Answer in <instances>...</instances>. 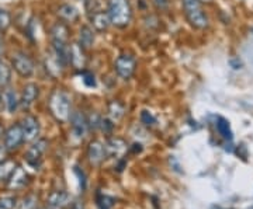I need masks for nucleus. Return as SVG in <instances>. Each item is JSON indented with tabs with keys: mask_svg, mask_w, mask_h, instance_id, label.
Masks as SVG:
<instances>
[{
	"mask_svg": "<svg viewBox=\"0 0 253 209\" xmlns=\"http://www.w3.org/2000/svg\"><path fill=\"white\" fill-rule=\"evenodd\" d=\"M183 11L190 24L194 28L204 30L208 27V16L203 9V4L200 0H181Z\"/></svg>",
	"mask_w": 253,
	"mask_h": 209,
	"instance_id": "nucleus-1",
	"label": "nucleus"
},
{
	"mask_svg": "<svg viewBox=\"0 0 253 209\" xmlns=\"http://www.w3.org/2000/svg\"><path fill=\"white\" fill-rule=\"evenodd\" d=\"M107 14L111 24L116 27H126L132 16L131 4L128 0H110Z\"/></svg>",
	"mask_w": 253,
	"mask_h": 209,
	"instance_id": "nucleus-2",
	"label": "nucleus"
},
{
	"mask_svg": "<svg viewBox=\"0 0 253 209\" xmlns=\"http://www.w3.org/2000/svg\"><path fill=\"white\" fill-rule=\"evenodd\" d=\"M49 109L55 118L65 122L71 118V99L62 90H55L49 99Z\"/></svg>",
	"mask_w": 253,
	"mask_h": 209,
	"instance_id": "nucleus-3",
	"label": "nucleus"
},
{
	"mask_svg": "<svg viewBox=\"0 0 253 209\" xmlns=\"http://www.w3.org/2000/svg\"><path fill=\"white\" fill-rule=\"evenodd\" d=\"M136 61L132 55L123 54L118 56L114 64V69L121 79H129L135 73Z\"/></svg>",
	"mask_w": 253,
	"mask_h": 209,
	"instance_id": "nucleus-4",
	"label": "nucleus"
},
{
	"mask_svg": "<svg viewBox=\"0 0 253 209\" xmlns=\"http://www.w3.org/2000/svg\"><path fill=\"white\" fill-rule=\"evenodd\" d=\"M11 64H13L14 70H16L20 76H23V77H30V76H33V73H34V62H33V59H31L27 54H24V52H17V54L14 55L13 59H11Z\"/></svg>",
	"mask_w": 253,
	"mask_h": 209,
	"instance_id": "nucleus-5",
	"label": "nucleus"
},
{
	"mask_svg": "<svg viewBox=\"0 0 253 209\" xmlns=\"http://www.w3.org/2000/svg\"><path fill=\"white\" fill-rule=\"evenodd\" d=\"M24 140V134H23V128L20 124H14L4 132V147L7 150L17 149L18 146L23 143Z\"/></svg>",
	"mask_w": 253,
	"mask_h": 209,
	"instance_id": "nucleus-6",
	"label": "nucleus"
},
{
	"mask_svg": "<svg viewBox=\"0 0 253 209\" xmlns=\"http://www.w3.org/2000/svg\"><path fill=\"white\" fill-rule=\"evenodd\" d=\"M46 149H48V142L45 139H40V140H37L36 143H33V146H30V149L27 150V155H26L28 163L31 166H38L44 153L46 152Z\"/></svg>",
	"mask_w": 253,
	"mask_h": 209,
	"instance_id": "nucleus-7",
	"label": "nucleus"
},
{
	"mask_svg": "<svg viewBox=\"0 0 253 209\" xmlns=\"http://www.w3.org/2000/svg\"><path fill=\"white\" fill-rule=\"evenodd\" d=\"M21 128H23V134H24V140L26 142H33L37 139L38 134H40V122L36 117L33 115H27L21 121Z\"/></svg>",
	"mask_w": 253,
	"mask_h": 209,
	"instance_id": "nucleus-8",
	"label": "nucleus"
},
{
	"mask_svg": "<svg viewBox=\"0 0 253 209\" xmlns=\"http://www.w3.org/2000/svg\"><path fill=\"white\" fill-rule=\"evenodd\" d=\"M87 157H89V162L91 164L99 166L107 157L104 145L100 140H93V142H90L89 149H87Z\"/></svg>",
	"mask_w": 253,
	"mask_h": 209,
	"instance_id": "nucleus-9",
	"label": "nucleus"
},
{
	"mask_svg": "<svg viewBox=\"0 0 253 209\" xmlns=\"http://www.w3.org/2000/svg\"><path fill=\"white\" fill-rule=\"evenodd\" d=\"M106 155L107 157H123L124 153L126 152V143L123 140V139H120V138H111L107 140V143H106Z\"/></svg>",
	"mask_w": 253,
	"mask_h": 209,
	"instance_id": "nucleus-10",
	"label": "nucleus"
},
{
	"mask_svg": "<svg viewBox=\"0 0 253 209\" xmlns=\"http://www.w3.org/2000/svg\"><path fill=\"white\" fill-rule=\"evenodd\" d=\"M71 202L69 195L65 191H54L49 194L46 200V208L48 209H65Z\"/></svg>",
	"mask_w": 253,
	"mask_h": 209,
	"instance_id": "nucleus-11",
	"label": "nucleus"
},
{
	"mask_svg": "<svg viewBox=\"0 0 253 209\" xmlns=\"http://www.w3.org/2000/svg\"><path fill=\"white\" fill-rule=\"evenodd\" d=\"M38 94H40V89H38V86H37L36 83H28V84L24 86V89H23L20 104L24 108H30L34 104V101L38 99Z\"/></svg>",
	"mask_w": 253,
	"mask_h": 209,
	"instance_id": "nucleus-12",
	"label": "nucleus"
},
{
	"mask_svg": "<svg viewBox=\"0 0 253 209\" xmlns=\"http://www.w3.org/2000/svg\"><path fill=\"white\" fill-rule=\"evenodd\" d=\"M71 122H72V128H73V132H75V135L78 138H83L86 135V132H87V127H89V124H87V119L84 118V115L79 112V111H75L71 114Z\"/></svg>",
	"mask_w": 253,
	"mask_h": 209,
	"instance_id": "nucleus-13",
	"label": "nucleus"
},
{
	"mask_svg": "<svg viewBox=\"0 0 253 209\" xmlns=\"http://www.w3.org/2000/svg\"><path fill=\"white\" fill-rule=\"evenodd\" d=\"M9 188L11 190H20L23 187H26L28 184V174L24 172L23 167L17 166L14 173L11 174V177L9 178Z\"/></svg>",
	"mask_w": 253,
	"mask_h": 209,
	"instance_id": "nucleus-14",
	"label": "nucleus"
},
{
	"mask_svg": "<svg viewBox=\"0 0 253 209\" xmlns=\"http://www.w3.org/2000/svg\"><path fill=\"white\" fill-rule=\"evenodd\" d=\"M84 48L75 42L71 45V64L76 68V69H82L84 68V64H86V56H84Z\"/></svg>",
	"mask_w": 253,
	"mask_h": 209,
	"instance_id": "nucleus-15",
	"label": "nucleus"
},
{
	"mask_svg": "<svg viewBox=\"0 0 253 209\" xmlns=\"http://www.w3.org/2000/svg\"><path fill=\"white\" fill-rule=\"evenodd\" d=\"M51 38H52V42L68 44V38H69L68 27L63 23H56L54 27L51 28Z\"/></svg>",
	"mask_w": 253,
	"mask_h": 209,
	"instance_id": "nucleus-16",
	"label": "nucleus"
},
{
	"mask_svg": "<svg viewBox=\"0 0 253 209\" xmlns=\"http://www.w3.org/2000/svg\"><path fill=\"white\" fill-rule=\"evenodd\" d=\"M91 24H93V27L96 28L97 31L107 30L110 24H111L110 23L109 14L104 13V11H94L93 16H91Z\"/></svg>",
	"mask_w": 253,
	"mask_h": 209,
	"instance_id": "nucleus-17",
	"label": "nucleus"
},
{
	"mask_svg": "<svg viewBox=\"0 0 253 209\" xmlns=\"http://www.w3.org/2000/svg\"><path fill=\"white\" fill-rule=\"evenodd\" d=\"M17 164L13 160H3L0 162V182L9 181V178L11 177V174L14 173Z\"/></svg>",
	"mask_w": 253,
	"mask_h": 209,
	"instance_id": "nucleus-18",
	"label": "nucleus"
},
{
	"mask_svg": "<svg viewBox=\"0 0 253 209\" xmlns=\"http://www.w3.org/2000/svg\"><path fill=\"white\" fill-rule=\"evenodd\" d=\"M58 16L65 20V21H75L78 18V10L72 4H62L58 9Z\"/></svg>",
	"mask_w": 253,
	"mask_h": 209,
	"instance_id": "nucleus-19",
	"label": "nucleus"
},
{
	"mask_svg": "<svg viewBox=\"0 0 253 209\" xmlns=\"http://www.w3.org/2000/svg\"><path fill=\"white\" fill-rule=\"evenodd\" d=\"M93 42H94V34H93L91 28L83 26L81 28V34H79V44L86 49V48H90Z\"/></svg>",
	"mask_w": 253,
	"mask_h": 209,
	"instance_id": "nucleus-20",
	"label": "nucleus"
},
{
	"mask_svg": "<svg viewBox=\"0 0 253 209\" xmlns=\"http://www.w3.org/2000/svg\"><path fill=\"white\" fill-rule=\"evenodd\" d=\"M4 103H6V108H7V111H9V112H14V111L17 109L18 104H20L16 91L11 90V89L6 90V93H4Z\"/></svg>",
	"mask_w": 253,
	"mask_h": 209,
	"instance_id": "nucleus-21",
	"label": "nucleus"
},
{
	"mask_svg": "<svg viewBox=\"0 0 253 209\" xmlns=\"http://www.w3.org/2000/svg\"><path fill=\"white\" fill-rule=\"evenodd\" d=\"M124 105L118 101H111L109 104V115L113 121H118L124 115Z\"/></svg>",
	"mask_w": 253,
	"mask_h": 209,
	"instance_id": "nucleus-22",
	"label": "nucleus"
},
{
	"mask_svg": "<svg viewBox=\"0 0 253 209\" xmlns=\"http://www.w3.org/2000/svg\"><path fill=\"white\" fill-rule=\"evenodd\" d=\"M217 131L222 138H225L228 140L232 139V131H231V127H229V122L225 118H218Z\"/></svg>",
	"mask_w": 253,
	"mask_h": 209,
	"instance_id": "nucleus-23",
	"label": "nucleus"
},
{
	"mask_svg": "<svg viewBox=\"0 0 253 209\" xmlns=\"http://www.w3.org/2000/svg\"><path fill=\"white\" fill-rule=\"evenodd\" d=\"M11 80V69L6 64L0 62V87L7 86Z\"/></svg>",
	"mask_w": 253,
	"mask_h": 209,
	"instance_id": "nucleus-24",
	"label": "nucleus"
},
{
	"mask_svg": "<svg viewBox=\"0 0 253 209\" xmlns=\"http://www.w3.org/2000/svg\"><path fill=\"white\" fill-rule=\"evenodd\" d=\"M37 205H38V197L37 195H27L20 202L18 209H37Z\"/></svg>",
	"mask_w": 253,
	"mask_h": 209,
	"instance_id": "nucleus-25",
	"label": "nucleus"
},
{
	"mask_svg": "<svg viewBox=\"0 0 253 209\" xmlns=\"http://www.w3.org/2000/svg\"><path fill=\"white\" fill-rule=\"evenodd\" d=\"M97 205L100 209H111L114 207V200L109 197V195H104V194H97Z\"/></svg>",
	"mask_w": 253,
	"mask_h": 209,
	"instance_id": "nucleus-26",
	"label": "nucleus"
},
{
	"mask_svg": "<svg viewBox=\"0 0 253 209\" xmlns=\"http://www.w3.org/2000/svg\"><path fill=\"white\" fill-rule=\"evenodd\" d=\"M11 24V16L7 10L0 9V30H6Z\"/></svg>",
	"mask_w": 253,
	"mask_h": 209,
	"instance_id": "nucleus-27",
	"label": "nucleus"
},
{
	"mask_svg": "<svg viewBox=\"0 0 253 209\" xmlns=\"http://www.w3.org/2000/svg\"><path fill=\"white\" fill-rule=\"evenodd\" d=\"M16 207L14 197H1L0 198V209H13Z\"/></svg>",
	"mask_w": 253,
	"mask_h": 209,
	"instance_id": "nucleus-28",
	"label": "nucleus"
},
{
	"mask_svg": "<svg viewBox=\"0 0 253 209\" xmlns=\"http://www.w3.org/2000/svg\"><path fill=\"white\" fill-rule=\"evenodd\" d=\"M141 121H142V124L146 125V127H152V125L156 124V118H155L149 111H142L141 112Z\"/></svg>",
	"mask_w": 253,
	"mask_h": 209,
	"instance_id": "nucleus-29",
	"label": "nucleus"
},
{
	"mask_svg": "<svg viewBox=\"0 0 253 209\" xmlns=\"http://www.w3.org/2000/svg\"><path fill=\"white\" fill-rule=\"evenodd\" d=\"M154 3L159 10H166L169 7V0H154Z\"/></svg>",
	"mask_w": 253,
	"mask_h": 209,
	"instance_id": "nucleus-30",
	"label": "nucleus"
},
{
	"mask_svg": "<svg viewBox=\"0 0 253 209\" xmlns=\"http://www.w3.org/2000/svg\"><path fill=\"white\" fill-rule=\"evenodd\" d=\"M83 82L86 83L87 86H96V82H94V76H91V74H86V77L83 79Z\"/></svg>",
	"mask_w": 253,
	"mask_h": 209,
	"instance_id": "nucleus-31",
	"label": "nucleus"
},
{
	"mask_svg": "<svg viewBox=\"0 0 253 209\" xmlns=\"http://www.w3.org/2000/svg\"><path fill=\"white\" fill-rule=\"evenodd\" d=\"M75 173L79 175V178H81V185L84 188V185H86V180H84V174L81 173V170H79V167H75Z\"/></svg>",
	"mask_w": 253,
	"mask_h": 209,
	"instance_id": "nucleus-32",
	"label": "nucleus"
},
{
	"mask_svg": "<svg viewBox=\"0 0 253 209\" xmlns=\"http://www.w3.org/2000/svg\"><path fill=\"white\" fill-rule=\"evenodd\" d=\"M4 157H6V147H1L0 146V162H3Z\"/></svg>",
	"mask_w": 253,
	"mask_h": 209,
	"instance_id": "nucleus-33",
	"label": "nucleus"
},
{
	"mask_svg": "<svg viewBox=\"0 0 253 209\" xmlns=\"http://www.w3.org/2000/svg\"><path fill=\"white\" fill-rule=\"evenodd\" d=\"M71 209H83V205H82V202L76 201V202H75V204L72 205V208Z\"/></svg>",
	"mask_w": 253,
	"mask_h": 209,
	"instance_id": "nucleus-34",
	"label": "nucleus"
},
{
	"mask_svg": "<svg viewBox=\"0 0 253 209\" xmlns=\"http://www.w3.org/2000/svg\"><path fill=\"white\" fill-rule=\"evenodd\" d=\"M3 135H4V128H3V125L0 124V139L3 138Z\"/></svg>",
	"mask_w": 253,
	"mask_h": 209,
	"instance_id": "nucleus-35",
	"label": "nucleus"
},
{
	"mask_svg": "<svg viewBox=\"0 0 253 209\" xmlns=\"http://www.w3.org/2000/svg\"><path fill=\"white\" fill-rule=\"evenodd\" d=\"M1 51H3V48H1V44H0V54H1Z\"/></svg>",
	"mask_w": 253,
	"mask_h": 209,
	"instance_id": "nucleus-36",
	"label": "nucleus"
},
{
	"mask_svg": "<svg viewBox=\"0 0 253 209\" xmlns=\"http://www.w3.org/2000/svg\"><path fill=\"white\" fill-rule=\"evenodd\" d=\"M200 1H208V0H200Z\"/></svg>",
	"mask_w": 253,
	"mask_h": 209,
	"instance_id": "nucleus-37",
	"label": "nucleus"
},
{
	"mask_svg": "<svg viewBox=\"0 0 253 209\" xmlns=\"http://www.w3.org/2000/svg\"><path fill=\"white\" fill-rule=\"evenodd\" d=\"M0 101H1V94H0Z\"/></svg>",
	"mask_w": 253,
	"mask_h": 209,
	"instance_id": "nucleus-38",
	"label": "nucleus"
}]
</instances>
